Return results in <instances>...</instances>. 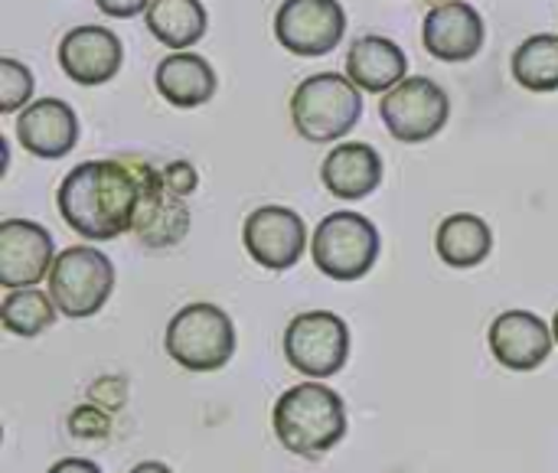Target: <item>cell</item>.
I'll list each match as a JSON object with an SVG mask.
<instances>
[{
	"instance_id": "cell-13",
	"label": "cell",
	"mask_w": 558,
	"mask_h": 473,
	"mask_svg": "<svg viewBox=\"0 0 558 473\" xmlns=\"http://www.w3.org/2000/svg\"><path fill=\"white\" fill-rule=\"evenodd\" d=\"M124 62V46L108 26H75L59 43V65L78 85H105L118 75Z\"/></svg>"
},
{
	"instance_id": "cell-20",
	"label": "cell",
	"mask_w": 558,
	"mask_h": 473,
	"mask_svg": "<svg viewBox=\"0 0 558 473\" xmlns=\"http://www.w3.org/2000/svg\"><path fill=\"white\" fill-rule=\"evenodd\" d=\"M435 248H438V258L451 268H477L494 252V232L481 216L454 213L438 226Z\"/></svg>"
},
{
	"instance_id": "cell-7",
	"label": "cell",
	"mask_w": 558,
	"mask_h": 473,
	"mask_svg": "<svg viewBox=\"0 0 558 473\" xmlns=\"http://www.w3.org/2000/svg\"><path fill=\"white\" fill-rule=\"evenodd\" d=\"M284 356L291 369L311 383L337 376L350 360V327L333 311H304L284 330Z\"/></svg>"
},
{
	"instance_id": "cell-30",
	"label": "cell",
	"mask_w": 558,
	"mask_h": 473,
	"mask_svg": "<svg viewBox=\"0 0 558 473\" xmlns=\"http://www.w3.org/2000/svg\"><path fill=\"white\" fill-rule=\"evenodd\" d=\"M438 3H445V0H438Z\"/></svg>"
},
{
	"instance_id": "cell-16",
	"label": "cell",
	"mask_w": 558,
	"mask_h": 473,
	"mask_svg": "<svg viewBox=\"0 0 558 473\" xmlns=\"http://www.w3.org/2000/svg\"><path fill=\"white\" fill-rule=\"evenodd\" d=\"M131 232L147 248H173L190 232L186 203L167 190L163 170H157L154 163H150V170L144 177V196H141V209H137V219H134Z\"/></svg>"
},
{
	"instance_id": "cell-29",
	"label": "cell",
	"mask_w": 558,
	"mask_h": 473,
	"mask_svg": "<svg viewBox=\"0 0 558 473\" xmlns=\"http://www.w3.org/2000/svg\"><path fill=\"white\" fill-rule=\"evenodd\" d=\"M553 333H556V347H558V311H556V317H553Z\"/></svg>"
},
{
	"instance_id": "cell-21",
	"label": "cell",
	"mask_w": 558,
	"mask_h": 473,
	"mask_svg": "<svg viewBox=\"0 0 558 473\" xmlns=\"http://www.w3.org/2000/svg\"><path fill=\"white\" fill-rule=\"evenodd\" d=\"M144 20L154 39L173 52H186L209 29V13L199 0H150Z\"/></svg>"
},
{
	"instance_id": "cell-15",
	"label": "cell",
	"mask_w": 558,
	"mask_h": 473,
	"mask_svg": "<svg viewBox=\"0 0 558 473\" xmlns=\"http://www.w3.org/2000/svg\"><path fill=\"white\" fill-rule=\"evenodd\" d=\"M16 141L39 160H59L78 144V114L62 98H39L20 111Z\"/></svg>"
},
{
	"instance_id": "cell-5",
	"label": "cell",
	"mask_w": 558,
	"mask_h": 473,
	"mask_svg": "<svg viewBox=\"0 0 558 473\" xmlns=\"http://www.w3.org/2000/svg\"><path fill=\"white\" fill-rule=\"evenodd\" d=\"M379 229L366 216L350 209L324 216L311 239V258L317 271L340 284L366 278L379 258Z\"/></svg>"
},
{
	"instance_id": "cell-19",
	"label": "cell",
	"mask_w": 558,
	"mask_h": 473,
	"mask_svg": "<svg viewBox=\"0 0 558 473\" xmlns=\"http://www.w3.org/2000/svg\"><path fill=\"white\" fill-rule=\"evenodd\" d=\"M154 85L173 108H199L216 95V72L196 52H170L157 62Z\"/></svg>"
},
{
	"instance_id": "cell-25",
	"label": "cell",
	"mask_w": 558,
	"mask_h": 473,
	"mask_svg": "<svg viewBox=\"0 0 558 473\" xmlns=\"http://www.w3.org/2000/svg\"><path fill=\"white\" fill-rule=\"evenodd\" d=\"M163 183H167V190H170L173 196L186 199L190 193H196L199 173H196V167H193L190 160H170V163L163 167Z\"/></svg>"
},
{
	"instance_id": "cell-26",
	"label": "cell",
	"mask_w": 558,
	"mask_h": 473,
	"mask_svg": "<svg viewBox=\"0 0 558 473\" xmlns=\"http://www.w3.org/2000/svg\"><path fill=\"white\" fill-rule=\"evenodd\" d=\"M95 3L105 16H114V20H131L137 13H147L150 7V0H95Z\"/></svg>"
},
{
	"instance_id": "cell-11",
	"label": "cell",
	"mask_w": 558,
	"mask_h": 473,
	"mask_svg": "<svg viewBox=\"0 0 558 473\" xmlns=\"http://www.w3.org/2000/svg\"><path fill=\"white\" fill-rule=\"evenodd\" d=\"M56 262V242L49 229L29 219L0 222V284L7 291H23L49 278Z\"/></svg>"
},
{
	"instance_id": "cell-28",
	"label": "cell",
	"mask_w": 558,
	"mask_h": 473,
	"mask_svg": "<svg viewBox=\"0 0 558 473\" xmlns=\"http://www.w3.org/2000/svg\"><path fill=\"white\" fill-rule=\"evenodd\" d=\"M131 473H173L167 464H160V461H144V464H137V468H131Z\"/></svg>"
},
{
	"instance_id": "cell-12",
	"label": "cell",
	"mask_w": 558,
	"mask_h": 473,
	"mask_svg": "<svg viewBox=\"0 0 558 473\" xmlns=\"http://www.w3.org/2000/svg\"><path fill=\"white\" fill-rule=\"evenodd\" d=\"M490 353L500 366L513 373H533L539 369L556 347V333L549 324L533 311H504L490 324Z\"/></svg>"
},
{
	"instance_id": "cell-2",
	"label": "cell",
	"mask_w": 558,
	"mask_h": 473,
	"mask_svg": "<svg viewBox=\"0 0 558 473\" xmlns=\"http://www.w3.org/2000/svg\"><path fill=\"white\" fill-rule=\"evenodd\" d=\"M278 441L298 458H320L347 435V405L340 392L320 383L291 386L271 412Z\"/></svg>"
},
{
	"instance_id": "cell-1",
	"label": "cell",
	"mask_w": 558,
	"mask_h": 473,
	"mask_svg": "<svg viewBox=\"0 0 558 473\" xmlns=\"http://www.w3.org/2000/svg\"><path fill=\"white\" fill-rule=\"evenodd\" d=\"M147 170L150 163L144 157L85 160L72 167L56 193L59 216L88 242H111L131 232Z\"/></svg>"
},
{
	"instance_id": "cell-22",
	"label": "cell",
	"mask_w": 558,
	"mask_h": 473,
	"mask_svg": "<svg viewBox=\"0 0 558 473\" xmlns=\"http://www.w3.org/2000/svg\"><path fill=\"white\" fill-rule=\"evenodd\" d=\"M513 78L526 92H558V36L536 33L513 52Z\"/></svg>"
},
{
	"instance_id": "cell-14",
	"label": "cell",
	"mask_w": 558,
	"mask_h": 473,
	"mask_svg": "<svg viewBox=\"0 0 558 473\" xmlns=\"http://www.w3.org/2000/svg\"><path fill=\"white\" fill-rule=\"evenodd\" d=\"M422 43L441 62H468L484 46V16L464 0L435 3L425 13Z\"/></svg>"
},
{
	"instance_id": "cell-3",
	"label": "cell",
	"mask_w": 558,
	"mask_h": 473,
	"mask_svg": "<svg viewBox=\"0 0 558 473\" xmlns=\"http://www.w3.org/2000/svg\"><path fill=\"white\" fill-rule=\"evenodd\" d=\"M363 118L360 88L340 72L307 75L291 95L294 131L311 144H333L347 137Z\"/></svg>"
},
{
	"instance_id": "cell-9",
	"label": "cell",
	"mask_w": 558,
	"mask_h": 473,
	"mask_svg": "<svg viewBox=\"0 0 558 473\" xmlns=\"http://www.w3.org/2000/svg\"><path fill=\"white\" fill-rule=\"evenodd\" d=\"M343 33L347 10L340 0H284L275 13L278 43L301 59H320L333 52Z\"/></svg>"
},
{
	"instance_id": "cell-4",
	"label": "cell",
	"mask_w": 558,
	"mask_h": 473,
	"mask_svg": "<svg viewBox=\"0 0 558 473\" xmlns=\"http://www.w3.org/2000/svg\"><path fill=\"white\" fill-rule=\"evenodd\" d=\"M235 324L216 304H186L163 333V350L190 373H216L235 356Z\"/></svg>"
},
{
	"instance_id": "cell-27",
	"label": "cell",
	"mask_w": 558,
	"mask_h": 473,
	"mask_svg": "<svg viewBox=\"0 0 558 473\" xmlns=\"http://www.w3.org/2000/svg\"><path fill=\"white\" fill-rule=\"evenodd\" d=\"M46 473H105L95 461H85V458H65L59 464H52Z\"/></svg>"
},
{
	"instance_id": "cell-23",
	"label": "cell",
	"mask_w": 558,
	"mask_h": 473,
	"mask_svg": "<svg viewBox=\"0 0 558 473\" xmlns=\"http://www.w3.org/2000/svg\"><path fill=\"white\" fill-rule=\"evenodd\" d=\"M56 304L49 294L36 291V288H23V291H10L0 304V324L7 333L33 340L39 333H46L56 324Z\"/></svg>"
},
{
	"instance_id": "cell-6",
	"label": "cell",
	"mask_w": 558,
	"mask_h": 473,
	"mask_svg": "<svg viewBox=\"0 0 558 473\" xmlns=\"http://www.w3.org/2000/svg\"><path fill=\"white\" fill-rule=\"evenodd\" d=\"M46 281L56 311L72 320H85L105 311L114 291V265L92 245H72L56 255Z\"/></svg>"
},
{
	"instance_id": "cell-17",
	"label": "cell",
	"mask_w": 558,
	"mask_h": 473,
	"mask_svg": "<svg viewBox=\"0 0 558 473\" xmlns=\"http://www.w3.org/2000/svg\"><path fill=\"white\" fill-rule=\"evenodd\" d=\"M347 78L360 92L389 95L396 85H402L409 78V56L389 36L366 33L347 52Z\"/></svg>"
},
{
	"instance_id": "cell-24",
	"label": "cell",
	"mask_w": 558,
	"mask_h": 473,
	"mask_svg": "<svg viewBox=\"0 0 558 473\" xmlns=\"http://www.w3.org/2000/svg\"><path fill=\"white\" fill-rule=\"evenodd\" d=\"M33 88H36V82H33V72L23 65V62H16V59H0V111L3 114H13V111H23V108H29L33 101Z\"/></svg>"
},
{
	"instance_id": "cell-10",
	"label": "cell",
	"mask_w": 558,
	"mask_h": 473,
	"mask_svg": "<svg viewBox=\"0 0 558 473\" xmlns=\"http://www.w3.org/2000/svg\"><path fill=\"white\" fill-rule=\"evenodd\" d=\"M242 242L252 262L268 271H288L307 252V226L288 206H258L245 216Z\"/></svg>"
},
{
	"instance_id": "cell-8",
	"label": "cell",
	"mask_w": 558,
	"mask_h": 473,
	"mask_svg": "<svg viewBox=\"0 0 558 473\" xmlns=\"http://www.w3.org/2000/svg\"><path fill=\"white\" fill-rule=\"evenodd\" d=\"M379 114L396 141L425 144L445 131L451 118V101H448V92L435 78L412 75L402 85H396L389 95H383Z\"/></svg>"
},
{
	"instance_id": "cell-18",
	"label": "cell",
	"mask_w": 558,
	"mask_h": 473,
	"mask_svg": "<svg viewBox=\"0 0 558 473\" xmlns=\"http://www.w3.org/2000/svg\"><path fill=\"white\" fill-rule=\"evenodd\" d=\"M320 180L337 199H347V203L366 199L383 183V157L373 144H363V141L337 144L324 157Z\"/></svg>"
}]
</instances>
